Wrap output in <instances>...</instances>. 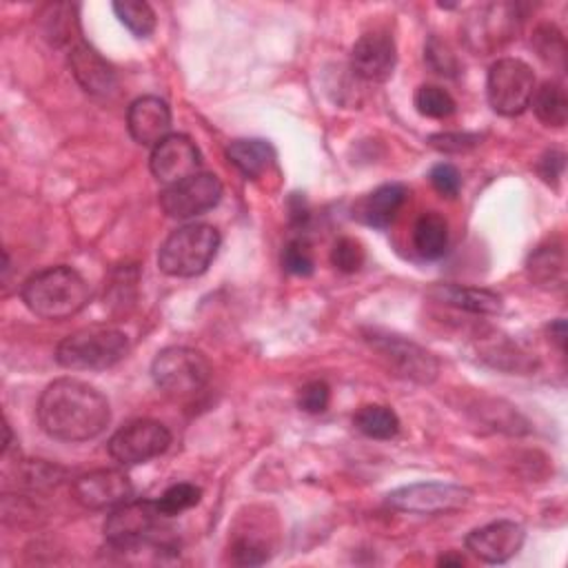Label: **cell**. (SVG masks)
Masks as SVG:
<instances>
[{
  "instance_id": "cell-1",
  "label": "cell",
  "mask_w": 568,
  "mask_h": 568,
  "mask_svg": "<svg viewBox=\"0 0 568 568\" xmlns=\"http://www.w3.org/2000/svg\"><path fill=\"white\" fill-rule=\"evenodd\" d=\"M111 419L106 397L87 382L62 377L51 382L38 399L42 430L60 442L98 437Z\"/></svg>"
},
{
  "instance_id": "cell-2",
  "label": "cell",
  "mask_w": 568,
  "mask_h": 568,
  "mask_svg": "<svg viewBox=\"0 0 568 568\" xmlns=\"http://www.w3.org/2000/svg\"><path fill=\"white\" fill-rule=\"evenodd\" d=\"M22 302L33 315L60 322L87 306L89 284L71 266H49L22 284Z\"/></svg>"
},
{
  "instance_id": "cell-3",
  "label": "cell",
  "mask_w": 568,
  "mask_h": 568,
  "mask_svg": "<svg viewBox=\"0 0 568 568\" xmlns=\"http://www.w3.org/2000/svg\"><path fill=\"white\" fill-rule=\"evenodd\" d=\"M220 233L211 224H184L169 233L158 251V266L171 277L202 275L217 255Z\"/></svg>"
},
{
  "instance_id": "cell-4",
  "label": "cell",
  "mask_w": 568,
  "mask_h": 568,
  "mask_svg": "<svg viewBox=\"0 0 568 568\" xmlns=\"http://www.w3.org/2000/svg\"><path fill=\"white\" fill-rule=\"evenodd\" d=\"M126 353L129 339L122 331L93 324L67 335L55 348V362L69 371H104Z\"/></svg>"
},
{
  "instance_id": "cell-5",
  "label": "cell",
  "mask_w": 568,
  "mask_h": 568,
  "mask_svg": "<svg viewBox=\"0 0 568 568\" xmlns=\"http://www.w3.org/2000/svg\"><path fill=\"white\" fill-rule=\"evenodd\" d=\"M151 377L162 393L175 399H184L193 397L209 384L211 364L195 348L166 346L155 355L151 364Z\"/></svg>"
},
{
  "instance_id": "cell-6",
  "label": "cell",
  "mask_w": 568,
  "mask_h": 568,
  "mask_svg": "<svg viewBox=\"0 0 568 568\" xmlns=\"http://www.w3.org/2000/svg\"><path fill=\"white\" fill-rule=\"evenodd\" d=\"M535 73L519 58H499L490 64L486 78L488 104L495 113L513 118L530 106L535 93Z\"/></svg>"
},
{
  "instance_id": "cell-7",
  "label": "cell",
  "mask_w": 568,
  "mask_h": 568,
  "mask_svg": "<svg viewBox=\"0 0 568 568\" xmlns=\"http://www.w3.org/2000/svg\"><path fill=\"white\" fill-rule=\"evenodd\" d=\"M366 342L386 362V366L415 384H433L439 371L437 359L424 346L384 331H368Z\"/></svg>"
},
{
  "instance_id": "cell-8",
  "label": "cell",
  "mask_w": 568,
  "mask_h": 568,
  "mask_svg": "<svg viewBox=\"0 0 568 568\" xmlns=\"http://www.w3.org/2000/svg\"><path fill=\"white\" fill-rule=\"evenodd\" d=\"M473 493L459 484L446 481H417L399 486L386 495V504L402 513L413 515H442L455 513L470 501Z\"/></svg>"
},
{
  "instance_id": "cell-9",
  "label": "cell",
  "mask_w": 568,
  "mask_h": 568,
  "mask_svg": "<svg viewBox=\"0 0 568 568\" xmlns=\"http://www.w3.org/2000/svg\"><path fill=\"white\" fill-rule=\"evenodd\" d=\"M171 444V433L162 422L135 419L115 430L106 444L109 455L122 466H138L162 455Z\"/></svg>"
},
{
  "instance_id": "cell-10",
  "label": "cell",
  "mask_w": 568,
  "mask_h": 568,
  "mask_svg": "<svg viewBox=\"0 0 568 568\" xmlns=\"http://www.w3.org/2000/svg\"><path fill=\"white\" fill-rule=\"evenodd\" d=\"M222 200V182L213 173H193L160 193L162 211L173 220H189L217 206Z\"/></svg>"
},
{
  "instance_id": "cell-11",
  "label": "cell",
  "mask_w": 568,
  "mask_h": 568,
  "mask_svg": "<svg viewBox=\"0 0 568 568\" xmlns=\"http://www.w3.org/2000/svg\"><path fill=\"white\" fill-rule=\"evenodd\" d=\"M73 497L80 506L91 510L115 508L133 499V484L129 475L118 468H98L73 481Z\"/></svg>"
},
{
  "instance_id": "cell-12",
  "label": "cell",
  "mask_w": 568,
  "mask_h": 568,
  "mask_svg": "<svg viewBox=\"0 0 568 568\" xmlns=\"http://www.w3.org/2000/svg\"><path fill=\"white\" fill-rule=\"evenodd\" d=\"M155 501L149 499H129L113 508L104 521V535L111 548H122L135 541L151 537L160 519Z\"/></svg>"
},
{
  "instance_id": "cell-13",
  "label": "cell",
  "mask_w": 568,
  "mask_h": 568,
  "mask_svg": "<svg viewBox=\"0 0 568 568\" xmlns=\"http://www.w3.org/2000/svg\"><path fill=\"white\" fill-rule=\"evenodd\" d=\"M151 173L162 184H175L200 169V151L189 135L171 133L153 146L149 160Z\"/></svg>"
},
{
  "instance_id": "cell-14",
  "label": "cell",
  "mask_w": 568,
  "mask_h": 568,
  "mask_svg": "<svg viewBox=\"0 0 568 568\" xmlns=\"http://www.w3.org/2000/svg\"><path fill=\"white\" fill-rule=\"evenodd\" d=\"M524 528L513 519H497L466 535V550L486 564H504L519 552Z\"/></svg>"
},
{
  "instance_id": "cell-15",
  "label": "cell",
  "mask_w": 568,
  "mask_h": 568,
  "mask_svg": "<svg viewBox=\"0 0 568 568\" xmlns=\"http://www.w3.org/2000/svg\"><path fill=\"white\" fill-rule=\"evenodd\" d=\"M395 62V42L386 31H368L351 49V71L366 82H386Z\"/></svg>"
},
{
  "instance_id": "cell-16",
  "label": "cell",
  "mask_w": 568,
  "mask_h": 568,
  "mask_svg": "<svg viewBox=\"0 0 568 568\" xmlns=\"http://www.w3.org/2000/svg\"><path fill=\"white\" fill-rule=\"evenodd\" d=\"M126 126L138 144L155 146L171 135V109L158 95H142L131 102L126 111Z\"/></svg>"
},
{
  "instance_id": "cell-17",
  "label": "cell",
  "mask_w": 568,
  "mask_h": 568,
  "mask_svg": "<svg viewBox=\"0 0 568 568\" xmlns=\"http://www.w3.org/2000/svg\"><path fill=\"white\" fill-rule=\"evenodd\" d=\"M69 64L80 87L93 95H106L115 89L113 67L87 42H78L69 53Z\"/></svg>"
},
{
  "instance_id": "cell-18",
  "label": "cell",
  "mask_w": 568,
  "mask_h": 568,
  "mask_svg": "<svg viewBox=\"0 0 568 568\" xmlns=\"http://www.w3.org/2000/svg\"><path fill=\"white\" fill-rule=\"evenodd\" d=\"M406 195L408 191L404 184H397V182L382 184L355 204L353 217H357L366 226L386 229L395 220L397 211L404 206Z\"/></svg>"
},
{
  "instance_id": "cell-19",
  "label": "cell",
  "mask_w": 568,
  "mask_h": 568,
  "mask_svg": "<svg viewBox=\"0 0 568 568\" xmlns=\"http://www.w3.org/2000/svg\"><path fill=\"white\" fill-rule=\"evenodd\" d=\"M477 353L479 357L501 371H510V373H528L537 366L535 357H530V353L521 351L513 339H508L501 333H488V335H479L477 342Z\"/></svg>"
},
{
  "instance_id": "cell-20",
  "label": "cell",
  "mask_w": 568,
  "mask_h": 568,
  "mask_svg": "<svg viewBox=\"0 0 568 568\" xmlns=\"http://www.w3.org/2000/svg\"><path fill=\"white\" fill-rule=\"evenodd\" d=\"M513 29H515L513 9L508 4H497V7H488L481 13V18L470 22L468 38L477 51H490L495 47H501V42H506L513 36Z\"/></svg>"
},
{
  "instance_id": "cell-21",
  "label": "cell",
  "mask_w": 568,
  "mask_h": 568,
  "mask_svg": "<svg viewBox=\"0 0 568 568\" xmlns=\"http://www.w3.org/2000/svg\"><path fill=\"white\" fill-rule=\"evenodd\" d=\"M433 295L455 308L475 313V315H497L501 313V295L488 288L459 286V284H439L433 288Z\"/></svg>"
},
{
  "instance_id": "cell-22",
  "label": "cell",
  "mask_w": 568,
  "mask_h": 568,
  "mask_svg": "<svg viewBox=\"0 0 568 568\" xmlns=\"http://www.w3.org/2000/svg\"><path fill=\"white\" fill-rule=\"evenodd\" d=\"M528 277L544 288H561L566 282V255L559 240L537 246L526 262Z\"/></svg>"
},
{
  "instance_id": "cell-23",
  "label": "cell",
  "mask_w": 568,
  "mask_h": 568,
  "mask_svg": "<svg viewBox=\"0 0 568 568\" xmlns=\"http://www.w3.org/2000/svg\"><path fill=\"white\" fill-rule=\"evenodd\" d=\"M226 158L244 178L257 180L273 166L275 151L266 140L240 138L226 146Z\"/></svg>"
},
{
  "instance_id": "cell-24",
  "label": "cell",
  "mask_w": 568,
  "mask_h": 568,
  "mask_svg": "<svg viewBox=\"0 0 568 568\" xmlns=\"http://www.w3.org/2000/svg\"><path fill=\"white\" fill-rule=\"evenodd\" d=\"M413 246L424 260H439L448 246V224L435 213H422L413 226Z\"/></svg>"
},
{
  "instance_id": "cell-25",
  "label": "cell",
  "mask_w": 568,
  "mask_h": 568,
  "mask_svg": "<svg viewBox=\"0 0 568 568\" xmlns=\"http://www.w3.org/2000/svg\"><path fill=\"white\" fill-rule=\"evenodd\" d=\"M532 111L546 126L561 129L568 120V95L564 84L559 82H544L539 89H535L530 98Z\"/></svg>"
},
{
  "instance_id": "cell-26",
  "label": "cell",
  "mask_w": 568,
  "mask_h": 568,
  "mask_svg": "<svg viewBox=\"0 0 568 568\" xmlns=\"http://www.w3.org/2000/svg\"><path fill=\"white\" fill-rule=\"evenodd\" d=\"M355 428L371 439H390L399 433V419L393 408L382 404H366L353 415Z\"/></svg>"
},
{
  "instance_id": "cell-27",
  "label": "cell",
  "mask_w": 568,
  "mask_h": 568,
  "mask_svg": "<svg viewBox=\"0 0 568 568\" xmlns=\"http://www.w3.org/2000/svg\"><path fill=\"white\" fill-rule=\"evenodd\" d=\"M532 49L537 51V55L552 69L564 71L566 69V40L564 33L555 27V24H539L532 31L530 38Z\"/></svg>"
},
{
  "instance_id": "cell-28",
  "label": "cell",
  "mask_w": 568,
  "mask_h": 568,
  "mask_svg": "<svg viewBox=\"0 0 568 568\" xmlns=\"http://www.w3.org/2000/svg\"><path fill=\"white\" fill-rule=\"evenodd\" d=\"M113 11L118 20L131 31L135 38H149L155 29V11L151 9L149 2L140 0H120L113 2Z\"/></svg>"
},
{
  "instance_id": "cell-29",
  "label": "cell",
  "mask_w": 568,
  "mask_h": 568,
  "mask_svg": "<svg viewBox=\"0 0 568 568\" xmlns=\"http://www.w3.org/2000/svg\"><path fill=\"white\" fill-rule=\"evenodd\" d=\"M415 109L433 120H442L455 113L453 95L437 84H422L415 91Z\"/></svg>"
},
{
  "instance_id": "cell-30",
  "label": "cell",
  "mask_w": 568,
  "mask_h": 568,
  "mask_svg": "<svg viewBox=\"0 0 568 568\" xmlns=\"http://www.w3.org/2000/svg\"><path fill=\"white\" fill-rule=\"evenodd\" d=\"M200 499H202V490L195 484L180 481V484L169 486L155 499V506H158L162 517H173V515H180V513L193 508L195 504H200Z\"/></svg>"
},
{
  "instance_id": "cell-31",
  "label": "cell",
  "mask_w": 568,
  "mask_h": 568,
  "mask_svg": "<svg viewBox=\"0 0 568 568\" xmlns=\"http://www.w3.org/2000/svg\"><path fill=\"white\" fill-rule=\"evenodd\" d=\"M282 266L291 275H300V277L311 275L313 268H315L311 244L306 240H302V237L291 240L284 246V251H282Z\"/></svg>"
},
{
  "instance_id": "cell-32",
  "label": "cell",
  "mask_w": 568,
  "mask_h": 568,
  "mask_svg": "<svg viewBox=\"0 0 568 568\" xmlns=\"http://www.w3.org/2000/svg\"><path fill=\"white\" fill-rule=\"evenodd\" d=\"M366 260L364 246L355 237H339L331 251V262L342 273H355Z\"/></svg>"
},
{
  "instance_id": "cell-33",
  "label": "cell",
  "mask_w": 568,
  "mask_h": 568,
  "mask_svg": "<svg viewBox=\"0 0 568 568\" xmlns=\"http://www.w3.org/2000/svg\"><path fill=\"white\" fill-rule=\"evenodd\" d=\"M328 399H331V390L326 386V382L322 379H313L308 384H304L300 388V395H297V406L304 410V413H322L326 410L328 406Z\"/></svg>"
},
{
  "instance_id": "cell-34",
  "label": "cell",
  "mask_w": 568,
  "mask_h": 568,
  "mask_svg": "<svg viewBox=\"0 0 568 568\" xmlns=\"http://www.w3.org/2000/svg\"><path fill=\"white\" fill-rule=\"evenodd\" d=\"M428 180H430L433 189H435L437 193L446 195V197L457 195L459 189H462V175H459V171H457L453 164H448V162L435 164V166L430 169V173H428Z\"/></svg>"
},
{
  "instance_id": "cell-35",
  "label": "cell",
  "mask_w": 568,
  "mask_h": 568,
  "mask_svg": "<svg viewBox=\"0 0 568 568\" xmlns=\"http://www.w3.org/2000/svg\"><path fill=\"white\" fill-rule=\"evenodd\" d=\"M231 552H233V561L240 566H260L268 559V548L253 537H240L233 544Z\"/></svg>"
},
{
  "instance_id": "cell-36",
  "label": "cell",
  "mask_w": 568,
  "mask_h": 568,
  "mask_svg": "<svg viewBox=\"0 0 568 568\" xmlns=\"http://www.w3.org/2000/svg\"><path fill=\"white\" fill-rule=\"evenodd\" d=\"M428 142L437 151L459 153V151H466V149H473L475 144H479V135H475V133H437V135H430Z\"/></svg>"
},
{
  "instance_id": "cell-37",
  "label": "cell",
  "mask_w": 568,
  "mask_h": 568,
  "mask_svg": "<svg viewBox=\"0 0 568 568\" xmlns=\"http://www.w3.org/2000/svg\"><path fill=\"white\" fill-rule=\"evenodd\" d=\"M426 60L428 64L437 71V73H446V75H453V71L457 69V62H455V55L437 40V38H430L428 44H426Z\"/></svg>"
},
{
  "instance_id": "cell-38",
  "label": "cell",
  "mask_w": 568,
  "mask_h": 568,
  "mask_svg": "<svg viewBox=\"0 0 568 568\" xmlns=\"http://www.w3.org/2000/svg\"><path fill=\"white\" fill-rule=\"evenodd\" d=\"M539 175L550 182V180H557L564 171V153L559 151H548L541 160H539V166H537Z\"/></svg>"
},
{
  "instance_id": "cell-39",
  "label": "cell",
  "mask_w": 568,
  "mask_h": 568,
  "mask_svg": "<svg viewBox=\"0 0 568 568\" xmlns=\"http://www.w3.org/2000/svg\"><path fill=\"white\" fill-rule=\"evenodd\" d=\"M548 333H550L552 342L559 346V351H564V346H566V322L564 320H555L548 326Z\"/></svg>"
},
{
  "instance_id": "cell-40",
  "label": "cell",
  "mask_w": 568,
  "mask_h": 568,
  "mask_svg": "<svg viewBox=\"0 0 568 568\" xmlns=\"http://www.w3.org/2000/svg\"><path fill=\"white\" fill-rule=\"evenodd\" d=\"M450 564H453V566H462L464 559H462V557H450V555H446V557L439 559V566H450Z\"/></svg>"
}]
</instances>
